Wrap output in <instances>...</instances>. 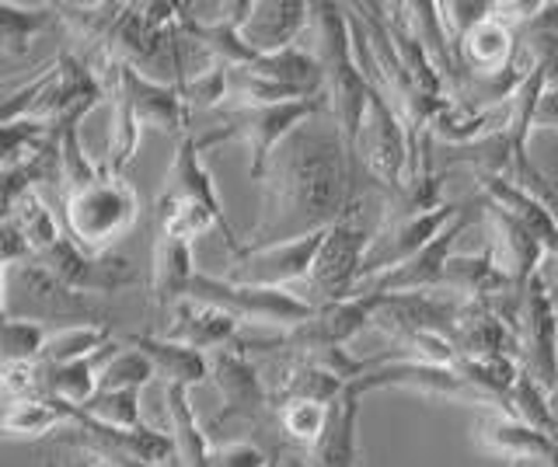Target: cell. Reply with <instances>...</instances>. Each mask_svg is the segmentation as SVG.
Wrapping results in <instances>:
<instances>
[{
  "label": "cell",
  "mask_w": 558,
  "mask_h": 467,
  "mask_svg": "<svg viewBox=\"0 0 558 467\" xmlns=\"http://www.w3.org/2000/svg\"><path fill=\"white\" fill-rule=\"evenodd\" d=\"M262 188H266L262 217L244 245H283L336 228L349 202L356 199V161L336 119L328 115V123L311 119L296 130L272 153Z\"/></svg>",
  "instance_id": "cell-1"
},
{
  "label": "cell",
  "mask_w": 558,
  "mask_h": 467,
  "mask_svg": "<svg viewBox=\"0 0 558 467\" xmlns=\"http://www.w3.org/2000/svg\"><path fill=\"white\" fill-rule=\"evenodd\" d=\"M311 32H314V57L322 63L325 74V98L328 115L345 136V147L356 161V147L363 136L366 109H371V77L363 74L353 46V28H349L345 4H328L318 0L311 4ZM360 168V164H356Z\"/></svg>",
  "instance_id": "cell-2"
},
{
  "label": "cell",
  "mask_w": 558,
  "mask_h": 467,
  "mask_svg": "<svg viewBox=\"0 0 558 467\" xmlns=\"http://www.w3.org/2000/svg\"><path fill=\"white\" fill-rule=\"evenodd\" d=\"M4 318H22L35 324H98L112 328V310L101 304V297L77 293L60 283L43 262H17L4 266Z\"/></svg>",
  "instance_id": "cell-3"
},
{
  "label": "cell",
  "mask_w": 558,
  "mask_h": 467,
  "mask_svg": "<svg viewBox=\"0 0 558 467\" xmlns=\"http://www.w3.org/2000/svg\"><path fill=\"white\" fill-rule=\"evenodd\" d=\"M57 206L63 234L87 255H105L140 220L136 188L126 182V175H116L109 168L101 171L98 182L63 196Z\"/></svg>",
  "instance_id": "cell-4"
},
{
  "label": "cell",
  "mask_w": 558,
  "mask_h": 467,
  "mask_svg": "<svg viewBox=\"0 0 558 467\" xmlns=\"http://www.w3.org/2000/svg\"><path fill=\"white\" fill-rule=\"evenodd\" d=\"M325 112H328V98L325 95L279 101V106L223 112V126L199 136V147L209 150V147H217L223 140H241L244 150H248V175L255 182H262V175H266V168L272 161V153L283 147L304 123H311V119H318Z\"/></svg>",
  "instance_id": "cell-5"
},
{
  "label": "cell",
  "mask_w": 558,
  "mask_h": 467,
  "mask_svg": "<svg viewBox=\"0 0 558 467\" xmlns=\"http://www.w3.org/2000/svg\"><path fill=\"white\" fill-rule=\"evenodd\" d=\"M380 297H349L339 304L314 307V315L301 324L287 328L276 339H238V345L248 356H311L322 349H345V342H353L363 324L374 321Z\"/></svg>",
  "instance_id": "cell-6"
},
{
  "label": "cell",
  "mask_w": 558,
  "mask_h": 467,
  "mask_svg": "<svg viewBox=\"0 0 558 467\" xmlns=\"http://www.w3.org/2000/svg\"><path fill=\"white\" fill-rule=\"evenodd\" d=\"M52 443H60L66 450H81V454H92L116 467H165L168 460H174V443L165 432H157L150 426L140 429L101 426L95 419H87L81 408H74V419L63 429L52 432Z\"/></svg>",
  "instance_id": "cell-7"
},
{
  "label": "cell",
  "mask_w": 558,
  "mask_h": 467,
  "mask_svg": "<svg viewBox=\"0 0 558 467\" xmlns=\"http://www.w3.org/2000/svg\"><path fill=\"white\" fill-rule=\"evenodd\" d=\"M206 356H209V380H214L223 397V408L214 415L209 432H220L227 426H241V429L266 426L272 415V397H269L266 377H262L258 362L244 353L238 342Z\"/></svg>",
  "instance_id": "cell-8"
},
{
  "label": "cell",
  "mask_w": 558,
  "mask_h": 467,
  "mask_svg": "<svg viewBox=\"0 0 558 467\" xmlns=\"http://www.w3.org/2000/svg\"><path fill=\"white\" fill-rule=\"evenodd\" d=\"M185 300L220 307V310H227V315H234L241 324L255 321V324L283 328V332L314 315V307L304 297H296L293 290L244 286V283H231V280H220V275H206V272H199L196 280H192Z\"/></svg>",
  "instance_id": "cell-9"
},
{
  "label": "cell",
  "mask_w": 558,
  "mask_h": 467,
  "mask_svg": "<svg viewBox=\"0 0 558 467\" xmlns=\"http://www.w3.org/2000/svg\"><path fill=\"white\" fill-rule=\"evenodd\" d=\"M366 245H371V234L363 231V196H356L336 228H328L318 262H314L307 275L311 307H325V304H339L353 297Z\"/></svg>",
  "instance_id": "cell-10"
},
{
  "label": "cell",
  "mask_w": 558,
  "mask_h": 467,
  "mask_svg": "<svg viewBox=\"0 0 558 467\" xmlns=\"http://www.w3.org/2000/svg\"><path fill=\"white\" fill-rule=\"evenodd\" d=\"M513 345L520 370H527L541 388H558V304L545 283V275L523 286L520 310L513 324Z\"/></svg>",
  "instance_id": "cell-11"
},
{
  "label": "cell",
  "mask_w": 558,
  "mask_h": 467,
  "mask_svg": "<svg viewBox=\"0 0 558 467\" xmlns=\"http://www.w3.org/2000/svg\"><path fill=\"white\" fill-rule=\"evenodd\" d=\"M360 158H363V171L371 175V182L384 196L398 193V188L409 182L412 136H409L405 119L398 115V109L380 91L371 95V109H366L363 136L356 147V164Z\"/></svg>",
  "instance_id": "cell-12"
},
{
  "label": "cell",
  "mask_w": 558,
  "mask_h": 467,
  "mask_svg": "<svg viewBox=\"0 0 558 467\" xmlns=\"http://www.w3.org/2000/svg\"><path fill=\"white\" fill-rule=\"evenodd\" d=\"M468 210L464 202H444L436 206L429 213H418V217H405V220H380L377 228L371 231V245L363 251V262H360V283H371L377 275L391 272L398 266H405L409 258H415L423 251L429 241L440 237L453 220Z\"/></svg>",
  "instance_id": "cell-13"
},
{
  "label": "cell",
  "mask_w": 558,
  "mask_h": 467,
  "mask_svg": "<svg viewBox=\"0 0 558 467\" xmlns=\"http://www.w3.org/2000/svg\"><path fill=\"white\" fill-rule=\"evenodd\" d=\"M356 388L363 394L366 391H380V388H401V391H415V394H426V397H450V402H458V405L510 415V408H506L499 397L485 394L482 388H475L468 377H461L453 367H444V362L395 359V362H384V367L360 377Z\"/></svg>",
  "instance_id": "cell-14"
},
{
  "label": "cell",
  "mask_w": 558,
  "mask_h": 467,
  "mask_svg": "<svg viewBox=\"0 0 558 467\" xmlns=\"http://www.w3.org/2000/svg\"><path fill=\"white\" fill-rule=\"evenodd\" d=\"M325 234H307L296 241H283V245H241L231 251V269L223 272V280L244 283V286H287V283H307V275L318 262V251L325 245Z\"/></svg>",
  "instance_id": "cell-15"
},
{
  "label": "cell",
  "mask_w": 558,
  "mask_h": 467,
  "mask_svg": "<svg viewBox=\"0 0 558 467\" xmlns=\"http://www.w3.org/2000/svg\"><path fill=\"white\" fill-rule=\"evenodd\" d=\"M35 262H43L70 290L92 293V297H112V293H122L140 283V272L133 269L126 255H112V251L87 255L66 234L49 251L35 258Z\"/></svg>",
  "instance_id": "cell-16"
},
{
  "label": "cell",
  "mask_w": 558,
  "mask_h": 467,
  "mask_svg": "<svg viewBox=\"0 0 558 467\" xmlns=\"http://www.w3.org/2000/svg\"><path fill=\"white\" fill-rule=\"evenodd\" d=\"M471 213H475V210H464L440 237L429 241V245L418 251L415 258H409L405 266H398L391 272L377 275V280L356 286L353 297H395V293H433V290H440L447 262H450V255H453V245H458V237L468 231Z\"/></svg>",
  "instance_id": "cell-17"
},
{
  "label": "cell",
  "mask_w": 558,
  "mask_h": 467,
  "mask_svg": "<svg viewBox=\"0 0 558 467\" xmlns=\"http://www.w3.org/2000/svg\"><path fill=\"white\" fill-rule=\"evenodd\" d=\"M485 220H488V248L496 255V266L517 290H523L545 269L548 251L541 248V241L520 220L499 210L496 202H485Z\"/></svg>",
  "instance_id": "cell-18"
},
{
  "label": "cell",
  "mask_w": 558,
  "mask_h": 467,
  "mask_svg": "<svg viewBox=\"0 0 558 467\" xmlns=\"http://www.w3.org/2000/svg\"><path fill=\"white\" fill-rule=\"evenodd\" d=\"M311 28V4L304 0H252L248 19L241 25V39L258 57L283 53Z\"/></svg>",
  "instance_id": "cell-19"
},
{
  "label": "cell",
  "mask_w": 558,
  "mask_h": 467,
  "mask_svg": "<svg viewBox=\"0 0 558 467\" xmlns=\"http://www.w3.org/2000/svg\"><path fill=\"white\" fill-rule=\"evenodd\" d=\"M165 193L171 196H182V199H192L206 206L209 213L217 217L220 223V234H223V245L238 251L244 241H238V234L231 231V223L223 217V206L217 199V185H214V175L206 171L203 164V147H199V136H182L179 147H174V161H171V171L165 175Z\"/></svg>",
  "instance_id": "cell-20"
},
{
  "label": "cell",
  "mask_w": 558,
  "mask_h": 467,
  "mask_svg": "<svg viewBox=\"0 0 558 467\" xmlns=\"http://www.w3.org/2000/svg\"><path fill=\"white\" fill-rule=\"evenodd\" d=\"M475 182L485 202H496L499 210L520 220L523 228L541 241V248L548 251V258H558V213L545 199L506 175H475Z\"/></svg>",
  "instance_id": "cell-21"
},
{
  "label": "cell",
  "mask_w": 558,
  "mask_h": 467,
  "mask_svg": "<svg viewBox=\"0 0 558 467\" xmlns=\"http://www.w3.org/2000/svg\"><path fill=\"white\" fill-rule=\"evenodd\" d=\"M241 321L234 315H227L220 307L209 304H196V300H179L168 315H165V328L154 335H161L168 342H182L189 349H223V345L238 342Z\"/></svg>",
  "instance_id": "cell-22"
},
{
  "label": "cell",
  "mask_w": 558,
  "mask_h": 467,
  "mask_svg": "<svg viewBox=\"0 0 558 467\" xmlns=\"http://www.w3.org/2000/svg\"><path fill=\"white\" fill-rule=\"evenodd\" d=\"M471 432H475V443L485 450V454L502 457L510 464H541L551 454V446L558 443L548 437V432H541L520 419H510V415H499V411L482 415Z\"/></svg>",
  "instance_id": "cell-23"
},
{
  "label": "cell",
  "mask_w": 558,
  "mask_h": 467,
  "mask_svg": "<svg viewBox=\"0 0 558 467\" xmlns=\"http://www.w3.org/2000/svg\"><path fill=\"white\" fill-rule=\"evenodd\" d=\"M196 241L179 234H154V266H150V300L154 307L168 310L189 297V286L196 280V258H192Z\"/></svg>",
  "instance_id": "cell-24"
},
{
  "label": "cell",
  "mask_w": 558,
  "mask_h": 467,
  "mask_svg": "<svg viewBox=\"0 0 558 467\" xmlns=\"http://www.w3.org/2000/svg\"><path fill=\"white\" fill-rule=\"evenodd\" d=\"M360 388L349 384L342 397L328 411V426L322 440L314 443L304 467H360V443H356V422H360Z\"/></svg>",
  "instance_id": "cell-25"
},
{
  "label": "cell",
  "mask_w": 558,
  "mask_h": 467,
  "mask_svg": "<svg viewBox=\"0 0 558 467\" xmlns=\"http://www.w3.org/2000/svg\"><path fill=\"white\" fill-rule=\"evenodd\" d=\"M122 345H130V349L144 353L154 370L165 377V384H179V388H196V384H206L209 380V356L199 353V349H189L182 342H168L161 335H122Z\"/></svg>",
  "instance_id": "cell-26"
},
{
  "label": "cell",
  "mask_w": 558,
  "mask_h": 467,
  "mask_svg": "<svg viewBox=\"0 0 558 467\" xmlns=\"http://www.w3.org/2000/svg\"><path fill=\"white\" fill-rule=\"evenodd\" d=\"M165 419H168V437L174 443V464L179 467H209V432H203L196 408L189 402V388L165 384Z\"/></svg>",
  "instance_id": "cell-27"
},
{
  "label": "cell",
  "mask_w": 558,
  "mask_h": 467,
  "mask_svg": "<svg viewBox=\"0 0 558 467\" xmlns=\"http://www.w3.org/2000/svg\"><path fill=\"white\" fill-rule=\"evenodd\" d=\"M74 419V405L60 397H25V402H8L4 408V432L11 440H39L52 437Z\"/></svg>",
  "instance_id": "cell-28"
},
{
  "label": "cell",
  "mask_w": 558,
  "mask_h": 467,
  "mask_svg": "<svg viewBox=\"0 0 558 467\" xmlns=\"http://www.w3.org/2000/svg\"><path fill=\"white\" fill-rule=\"evenodd\" d=\"M4 220H11L14 228L22 231V237L32 248V258H39L43 251H49L63 237L60 213L49 210V202L39 196V188H32V193L17 196L11 206H4Z\"/></svg>",
  "instance_id": "cell-29"
},
{
  "label": "cell",
  "mask_w": 558,
  "mask_h": 467,
  "mask_svg": "<svg viewBox=\"0 0 558 467\" xmlns=\"http://www.w3.org/2000/svg\"><path fill=\"white\" fill-rule=\"evenodd\" d=\"M52 22H60L57 4L43 8H22V4H0V53L22 57L28 42L46 32Z\"/></svg>",
  "instance_id": "cell-30"
},
{
  "label": "cell",
  "mask_w": 558,
  "mask_h": 467,
  "mask_svg": "<svg viewBox=\"0 0 558 467\" xmlns=\"http://www.w3.org/2000/svg\"><path fill=\"white\" fill-rule=\"evenodd\" d=\"M209 228L220 231V223H217L214 213L206 210V206L182 199V196H171V193L157 196V202H154V234H179V237L196 241Z\"/></svg>",
  "instance_id": "cell-31"
},
{
  "label": "cell",
  "mask_w": 558,
  "mask_h": 467,
  "mask_svg": "<svg viewBox=\"0 0 558 467\" xmlns=\"http://www.w3.org/2000/svg\"><path fill=\"white\" fill-rule=\"evenodd\" d=\"M112 342V328H98V324H77V328H57L49 332V342L39 356V362H74L84 359Z\"/></svg>",
  "instance_id": "cell-32"
},
{
  "label": "cell",
  "mask_w": 558,
  "mask_h": 467,
  "mask_svg": "<svg viewBox=\"0 0 558 467\" xmlns=\"http://www.w3.org/2000/svg\"><path fill=\"white\" fill-rule=\"evenodd\" d=\"M101 171H105L101 161L95 164L92 158H87V150H84V144H81L77 126H74V130H66V133H63V140H60V188H57V202H60L63 196H70V193H77V188L98 182V179H101Z\"/></svg>",
  "instance_id": "cell-33"
},
{
  "label": "cell",
  "mask_w": 558,
  "mask_h": 467,
  "mask_svg": "<svg viewBox=\"0 0 558 467\" xmlns=\"http://www.w3.org/2000/svg\"><path fill=\"white\" fill-rule=\"evenodd\" d=\"M87 419H95L101 426H116V429H140V391H98L92 402L81 405Z\"/></svg>",
  "instance_id": "cell-34"
},
{
  "label": "cell",
  "mask_w": 558,
  "mask_h": 467,
  "mask_svg": "<svg viewBox=\"0 0 558 467\" xmlns=\"http://www.w3.org/2000/svg\"><path fill=\"white\" fill-rule=\"evenodd\" d=\"M154 377H157V370L144 353L122 349L109 367L101 370L98 391H140V388H147Z\"/></svg>",
  "instance_id": "cell-35"
},
{
  "label": "cell",
  "mask_w": 558,
  "mask_h": 467,
  "mask_svg": "<svg viewBox=\"0 0 558 467\" xmlns=\"http://www.w3.org/2000/svg\"><path fill=\"white\" fill-rule=\"evenodd\" d=\"M46 342H49L46 324L4 318V362H35L43 356Z\"/></svg>",
  "instance_id": "cell-36"
},
{
  "label": "cell",
  "mask_w": 558,
  "mask_h": 467,
  "mask_svg": "<svg viewBox=\"0 0 558 467\" xmlns=\"http://www.w3.org/2000/svg\"><path fill=\"white\" fill-rule=\"evenodd\" d=\"M209 467H272V454L252 440H227L209 450Z\"/></svg>",
  "instance_id": "cell-37"
},
{
  "label": "cell",
  "mask_w": 558,
  "mask_h": 467,
  "mask_svg": "<svg viewBox=\"0 0 558 467\" xmlns=\"http://www.w3.org/2000/svg\"><path fill=\"white\" fill-rule=\"evenodd\" d=\"M534 130H558V88H548L541 95L534 112Z\"/></svg>",
  "instance_id": "cell-38"
},
{
  "label": "cell",
  "mask_w": 558,
  "mask_h": 467,
  "mask_svg": "<svg viewBox=\"0 0 558 467\" xmlns=\"http://www.w3.org/2000/svg\"><path fill=\"white\" fill-rule=\"evenodd\" d=\"M66 467H116V464H109V460H98V457H92V454H81V450H70V460H66Z\"/></svg>",
  "instance_id": "cell-39"
},
{
  "label": "cell",
  "mask_w": 558,
  "mask_h": 467,
  "mask_svg": "<svg viewBox=\"0 0 558 467\" xmlns=\"http://www.w3.org/2000/svg\"><path fill=\"white\" fill-rule=\"evenodd\" d=\"M534 467H558V443L551 446V454H548L545 460H541V464H534Z\"/></svg>",
  "instance_id": "cell-40"
},
{
  "label": "cell",
  "mask_w": 558,
  "mask_h": 467,
  "mask_svg": "<svg viewBox=\"0 0 558 467\" xmlns=\"http://www.w3.org/2000/svg\"><path fill=\"white\" fill-rule=\"evenodd\" d=\"M510 467H534V464H510Z\"/></svg>",
  "instance_id": "cell-41"
}]
</instances>
